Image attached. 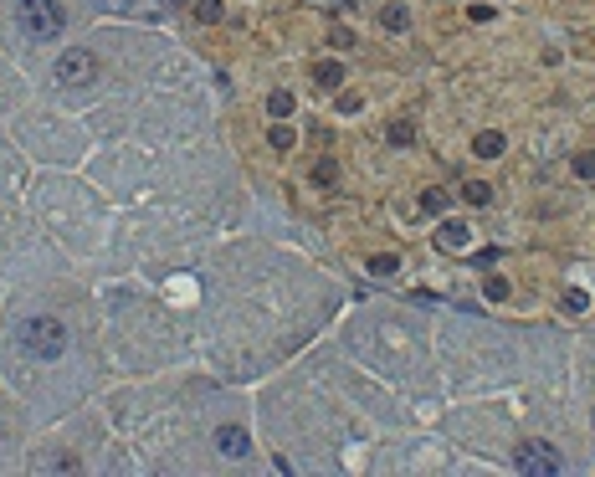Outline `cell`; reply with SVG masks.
I'll use <instances>...</instances> for the list:
<instances>
[{"label":"cell","instance_id":"cell-13","mask_svg":"<svg viewBox=\"0 0 595 477\" xmlns=\"http://www.w3.org/2000/svg\"><path fill=\"white\" fill-rule=\"evenodd\" d=\"M267 113H272V118H288V113H293V93H272V98H267Z\"/></svg>","mask_w":595,"mask_h":477},{"label":"cell","instance_id":"cell-7","mask_svg":"<svg viewBox=\"0 0 595 477\" xmlns=\"http://www.w3.org/2000/svg\"><path fill=\"white\" fill-rule=\"evenodd\" d=\"M380 26H385V31H411V6L385 0V6H380Z\"/></svg>","mask_w":595,"mask_h":477},{"label":"cell","instance_id":"cell-16","mask_svg":"<svg viewBox=\"0 0 595 477\" xmlns=\"http://www.w3.org/2000/svg\"><path fill=\"white\" fill-rule=\"evenodd\" d=\"M575 175H580V180H595V149H580V155H575Z\"/></svg>","mask_w":595,"mask_h":477},{"label":"cell","instance_id":"cell-21","mask_svg":"<svg viewBox=\"0 0 595 477\" xmlns=\"http://www.w3.org/2000/svg\"><path fill=\"white\" fill-rule=\"evenodd\" d=\"M328 41H334L339 52H349V47H355V31H349V26H334V31H328Z\"/></svg>","mask_w":595,"mask_h":477},{"label":"cell","instance_id":"cell-25","mask_svg":"<svg viewBox=\"0 0 595 477\" xmlns=\"http://www.w3.org/2000/svg\"><path fill=\"white\" fill-rule=\"evenodd\" d=\"M590 421H595V416H590Z\"/></svg>","mask_w":595,"mask_h":477},{"label":"cell","instance_id":"cell-11","mask_svg":"<svg viewBox=\"0 0 595 477\" xmlns=\"http://www.w3.org/2000/svg\"><path fill=\"white\" fill-rule=\"evenodd\" d=\"M395 267H401V257H390V252H380V257H369V272H374V277H390Z\"/></svg>","mask_w":595,"mask_h":477},{"label":"cell","instance_id":"cell-5","mask_svg":"<svg viewBox=\"0 0 595 477\" xmlns=\"http://www.w3.org/2000/svg\"><path fill=\"white\" fill-rule=\"evenodd\" d=\"M216 451L231 457V462H247V457H252V437H247L241 426H221V431H216Z\"/></svg>","mask_w":595,"mask_h":477},{"label":"cell","instance_id":"cell-18","mask_svg":"<svg viewBox=\"0 0 595 477\" xmlns=\"http://www.w3.org/2000/svg\"><path fill=\"white\" fill-rule=\"evenodd\" d=\"M482 298H488V303H503V298H508V283H503V277H488V283H482Z\"/></svg>","mask_w":595,"mask_h":477},{"label":"cell","instance_id":"cell-17","mask_svg":"<svg viewBox=\"0 0 595 477\" xmlns=\"http://www.w3.org/2000/svg\"><path fill=\"white\" fill-rule=\"evenodd\" d=\"M313 180H318V185H334V180H339V164H334V159H318V164H313Z\"/></svg>","mask_w":595,"mask_h":477},{"label":"cell","instance_id":"cell-2","mask_svg":"<svg viewBox=\"0 0 595 477\" xmlns=\"http://www.w3.org/2000/svg\"><path fill=\"white\" fill-rule=\"evenodd\" d=\"M16 21L31 41H52L67 26V11H62V0H16Z\"/></svg>","mask_w":595,"mask_h":477},{"label":"cell","instance_id":"cell-22","mask_svg":"<svg viewBox=\"0 0 595 477\" xmlns=\"http://www.w3.org/2000/svg\"><path fill=\"white\" fill-rule=\"evenodd\" d=\"M498 257H503V252H498V247H482V252H477V257H472V267H482V272H488V267H493V262H498Z\"/></svg>","mask_w":595,"mask_h":477},{"label":"cell","instance_id":"cell-20","mask_svg":"<svg viewBox=\"0 0 595 477\" xmlns=\"http://www.w3.org/2000/svg\"><path fill=\"white\" fill-rule=\"evenodd\" d=\"M565 308H569V313H585V308H590L585 288H569V293H565Z\"/></svg>","mask_w":595,"mask_h":477},{"label":"cell","instance_id":"cell-4","mask_svg":"<svg viewBox=\"0 0 595 477\" xmlns=\"http://www.w3.org/2000/svg\"><path fill=\"white\" fill-rule=\"evenodd\" d=\"M52 77L62 82V88H87V82L98 77V57L87 52V47H72V52H62L52 62Z\"/></svg>","mask_w":595,"mask_h":477},{"label":"cell","instance_id":"cell-3","mask_svg":"<svg viewBox=\"0 0 595 477\" xmlns=\"http://www.w3.org/2000/svg\"><path fill=\"white\" fill-rule=\"evenodd\" d=\"M513 472H523V477H560L565 457H560V447H549V442H518L513 447Z\"/></svg>","mask_w":595,"mask_h":477},{"label":"cell","instance_id":"cell-10","mask_svg":"<svg viewBox=\"0 0 595 477\" xmlns=\"http://www.w3.org/2000/svg\"><path fill=\"white\" fill-rule=\"evenodd\" d=\"M421 211H426V215H442V211H447V190H436V185L421 190Z\"/></svg>","mask_w":595,"mask_h":477},{"label":"cell","instance_id":"cell-15","mask_svg":"<svg viewBox=\"0 0 595 477\" xmlns=\"http://www.w3.org/2000/svg\"><path fill=\"white\" fill-rule=\"evenodd\" d=\"M195 21H221V0H195Z\"/></svg>","mask_w":595,"mask_h":477},{"label":"cell","instance_id":"cell-6","mask_svg":"<svg viewBox=\"0 0 595 477\" xmlns=\"http://www.w3.org/2000/svg\"><path fill=\"white\" fill-rule=\"evenodd\" d=\"M472 242V226L467 221H442V231H436V247H447V252H462Z\"/></svg>","mask_w":595,"mask_h":477},{"label":"cell","instance_id":"cell-19","mask_svg":"<svg viewBox=\"0 0 595 477\" xmlns=\"http://www.w3.org/2000/svg\"><path fill=\"white\" fill-rule=\"evenodd\" d=\"M411 139H416V128H411V123H390V144H395V149H406Z\"/></svg>","mask_w":595,"mask_h":477},{"label":"cell","instance_id":"cell-14","mask_svg":"<svg viewBox=\"0 0 595 477\" xmlns=\"http://www.w3.org/2000/svg\"><path fill=\"white\" fill-rule=\"evenodd\" d=\"M267 139H272V149H293V139H298V134H293V128H288V123H282V118H277Z\"/></svg>","mask_w":595,"mask_h":477},{"label":"cell","instance_id":"cell-1","mask_svg":"<svg viewBox=\"0 0 595 477\" xmlns=\"http://www.w3.org/2000/svg\"><path fill=\"white\" fill-rule=\"evenodd\" d=\"M16 339H21V349H26L31 359H41V364H52V359L67 354V323L52 318V313L26 318V323L16 329Z\"/></svg>","mask_w":595,"mask_h":477},{"label":"cell","instance_id":"cell-23","mask_svg":"<svg viewBox=\"0 0 595 477\" xmlns=\"http://www.w3.org/2000/svg\"><path fill=\"white\" fill-rule=\"evenodd\" d=\"M467 16L472 21H493V6H482V0H477V6H467Z\"/></svg>","mask_w":595,"mask_h":477},{"label":"cell","instance_id":"cell-9","mask_svg":"<svg viewBox=\"0 0 595 477\" xmlns=\"http://www.w3.org/2000/svg\"><path fill=\"white\" fill-rule=\"evenodd\" d=\"M472 155H477V159H498V155H503V134H477V139H472Z\"/></svg>","mask_w":595,"mask_h":477},{"label":"cell","instance_id":"cell-8","mask_svg":"<svg viewBox=\"0 0 595 477\" xmlns=\"http://www.w3.org/2000/svg\"><path fill=\"white\" fill-rule=\"evenodd\" d=\"M313 82H318V88H344V67H339V62H318Z\"/></svg>","mask_w":595,"mask_h":477},{"label":"cell","instance_id":"cell-24","mask_svg":"<svg viewBox=\"0 0 595 477\" xmlns=\"http://www.w3.org/2000/svg\"><path fill=\"white\" fill-rule=\"evenodd\" d=\"M93 6H103V11H128L134 0H93Z\"/></svg>","mask_w":595,"mask_h":477},{"label":"cell","instance_id":"cell-12","mask_svg":"<svg viewBox=\"0 0 595 477\" xmlns=\"http://www.w3.org/2000/svg\"><path fill=\"white\" fill-rule=\"evenodd\" d=\"M462 195H467L472 206H488V201H493V190L482 185V180H467V185H462Z\"/></svg>","mask_w":595,"mask_h":477}]
</instances>
